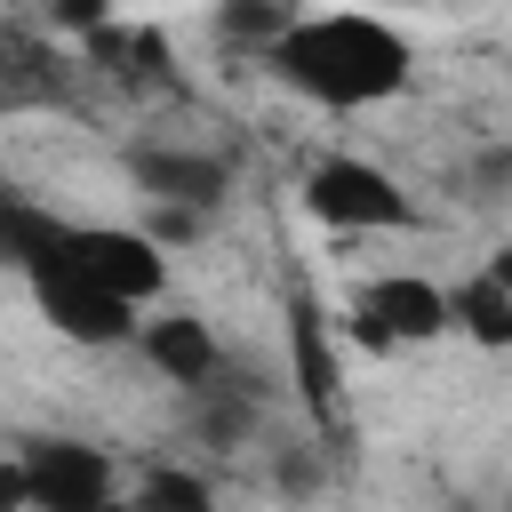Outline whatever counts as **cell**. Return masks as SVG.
<instances>
[{"label": "cell", "mask_w": 512, "mask_h": 512, "mask_svg": "<svg viewBox=\"0 0 512 512\" xmlns=\"http://www.w3.org/2000/svg\"><path fill=\"white\" fill-rule=\"evenodd\" d=\"M304 208H312L320 224H336V232H408V224H416V200H408L376 160H352V152L312 160Z\"/></svg>", "instance_id": "3"}, {"label": "cell", "mask_w": 512, "mask_h": 512, "mask_svg": "<svg viewBox=\"0 0 512 512\" xmlns=\"http://www.w3.org/2000/svg\"><path fill=\"white\" fill-rule=\"evenodd\" d=\"M448 328H464L488 352L512 344V280H504V264H488V272H472V280L448 288Z\"/></svg>", "instance_id": "10"}, {"label": "cell", "mask_w": 512, "mask_h": 512, "mask_svg": "<svg viewBox=\"0 0 512 512\" xmlns=\"http://www.w3.org/2000/svg\"><path fill=\"white\" fill-rule=\"evenodd\" d=\"M184 408H192V424H200L208 448H240V440L256 432V408H248V392H240L224 368L200 376V384H184Z\"/></svg>", "instance_id": "11"}, {"label": "cell", "mask_w": 512, "mask_h": 512, "mask_svg": "<svg viewBox=\"0 0 512 512\" xmlns=\"http://www.w3.org/2000/svg\"><path fill=\"white\" fill-rule=\"evenodd\" d=\"M56 208H40V200H24V192H0V264L8 272H32L40 256H48V240H56Z\"/></svg>", "instance_id": "13"}, {"label": "cell", "mask_w": 512, "mask_h": 512, "mask_svg": "<svg viewBox=\"0 0 512 512\" xmlns=\"http://www.w3.org/2000/svg\"><path fill=\"white\" fill-rule=\"evenodd\" d=\"M288 360H296V392H304L312 408H328V400H336V352H328V328H320L312 304L288 312Z\"/></svg>", "instance_id": "12"}, {"label": "cell", "mask_w": 512, "mask_h": 512, "mask_svg": "<svg viewBox=\"0 0 512 512\" xmlns=\"http://www.w3.org/2000/svg\"><path fill=\"white\" fill-rule=\"evenodd\" d=\"M56 16H64L72 32H96V24H104V0H56Z\"/></svg>", "instance_id": "16"}, {"label": "cell", "mask_w": 512, "mask_h": 512, "mask_svg": "<svg viewBox=\"0 0 512 512\" xmlns=\"http://www.w3.org/2000/svg\"><path fill=\"white\" fill-rule=\"evenodd\" d=\"M288 24H296L288 0H224V8H216V32H224L232 48H272Z\"/></svg>", "instance_id": "15"}, {"label": "cell", "mask_w": 512, "mask_h": 512, "mask_svg": "<svg viewBox=\"0 0 512 512\" xmlns=\"http://www.w3.org/2000/svg\"><path fill=\"white\" fill-rule=\"evenodd\" d=\"M352 328H360V344H376V352H392V344H432V336H448V288H432L424 272H384V280L360 296Z\"/></svg>", "instance_id": "6"}, {"label": "cell", "mask_w": 512, "mask_h": 512, "mask_svg": "<svg viewBox=\"0 0 512 512\" xmlns=\"http://www.w3.org/2000/svg\"><path fill=\"white\" fill-rule=\"evenodd\" d=\"M16 472H24V504H32V512H88V504L120 496L112 456H104L96 440H64V432L24 440V448H16Z\"/></svg>", "instance_id": "4"}, {"label": "cell", "mask_w": 512, "mask_h": 512, "mask_svg": "<svg viewBox=\"0 0 512 512\" xmlns=\"http://www.w3.org/2000/svg\"><path fill=\"white\" fill-rule=\"evenodd\" d=\"M0 512H32V504H24V472H16V456H0Z\"/></svg>", "instance_id": "17"}, {"label": "cell", "mask_w": 512, "mask_h": 512, "mask_svg": "<svg viewBox=\"0 0 512 512\" xmlns=\"http://www.w3.org/2000/svg\"><path fill=\"white\" fill-rule=\"evenodd\" d=\"M128 504H136V512H216V488H208L192 464H152Z\"/></svg>", "instance_id": "14"}, {"label": "cell", "mask_w": 512, "mask_h": 512, "mask_svg": "<svg viewBox=\"0 0 512 512\" xmlns=\"http://www.w3.org/2000/svg\"><path fill=\"white\" fill-rule=\"evenodd\" d=\"M32 280V304L48 312V328H64L72 344H128L136 336V304L128 296H112V288H96V280H80V272H64V264H32L24 272Z\"/></svg>", "instance_id": "5"}, {"label": "cell", "mask_w": 512, "mask_h": 512, "mask_svg": "<svg viewBox=\"0 0 512 512\" xmlns=\"http://www.w3.org/2000/svg\"><path fill=\"white\" fill-rule=\"evenodd\" d=\"M136 344H144V360H152L168 384H200V376L224 368V344H216V328H208L200 312H160V320L136 328Z\"/></svg>", "instance_id": "8"}, {"label": "cell", "mask_w": 512, "mask_h": 512, "mask_svg": "<svg viewBox=\"0 0 512 512\" xmlns=\"http://www.w3.org/2000/svg\"><path fill=\"white\" fill-rule=\"evenodd\" d=\"M264 64H272L296 96H312L320 112H368V104L400 96L408 72H416L408 40H400L384 16H360V8L296 16V24L264 48Z\"/></svg>", "instance_id": "1"}, {"label": "cell", "mask_w": 512, "mask_h": 512, "mask_svg": "<svg viewBox=\"0 0 512 512\" xmlns=\"http://www.w3.org/2000/svg\"><path fill=\"white\" fill-rule=\"evenodd\" d=\"M88 512H136V504H128V496H104V504H88Z\"/></svg>", "instance_id": "18"}, {"label": "cell", "mask_w": 512, "mask_h": 512, "mask_svg": "<svg viewBox=\"0 0 512 512\" xmlns=\"http://www.w3.org/2000/svg\"><path fill=\"white\" fill-rule=\"evenodd\" d=\"M64 88H72V64H64V48H48L40 32H0V112L56 104Z\"/></svg>", "instance_id": "9"}, {"label": "cell", "mask_w": 512, "mask_h": 512, "mask_svg": "<svg viewBox=\"0 0 512 512\" xmlns=\"http://www.w3.org/2000/svg\"><path fill=\"white\" fill-rule=\"evenodd\" d=\"M128 176L152 208H192V216H208L232 192V168L192 144H128Z\"/></svg>", "instance_id": "7"}, {"label": "cell", "mask_w": 512, "mask_h": 512, "mask_svg": "<svg viewBox=\"0 0 512 512\" xmlns=\"http://www.w3.org/2000/svg\"><path fill=\"white\" fill-rule=\"evenodd\" d=\"M40 264H64V272H80V280H96V288H112V296H128V304H152V296L168 288L160 240H144V232H128V224H72V216H64Z\"/></svg>", "instance_id": "2"}]
</instances>
